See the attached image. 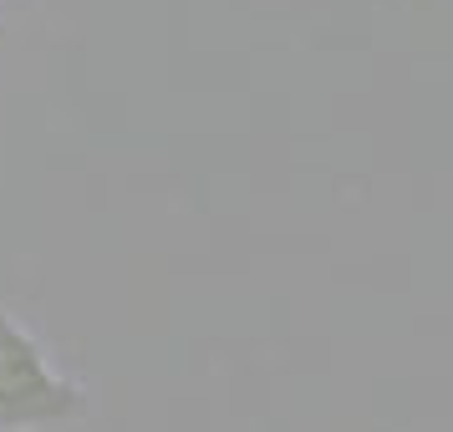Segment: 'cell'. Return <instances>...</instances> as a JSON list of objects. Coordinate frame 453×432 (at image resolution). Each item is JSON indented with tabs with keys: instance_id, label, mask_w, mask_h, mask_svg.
I'll return each mask as SVG.
<instances>
[{
	"instance_id": "cell-1",
	"label": "cell",
	"mask_w": 453,
	"mask_h": 432,
	"mask_svg": "<svg viewBox=\"0 0 453 432\" xmlns=\"http://www.w3.org/2000/svg\"><path fill=\"white\" fill-rule=\"evenodd\" d=\"M87 412V391L51 367L46 346L0 310V428H46Z\"/></svg>"
}]
</instances>
